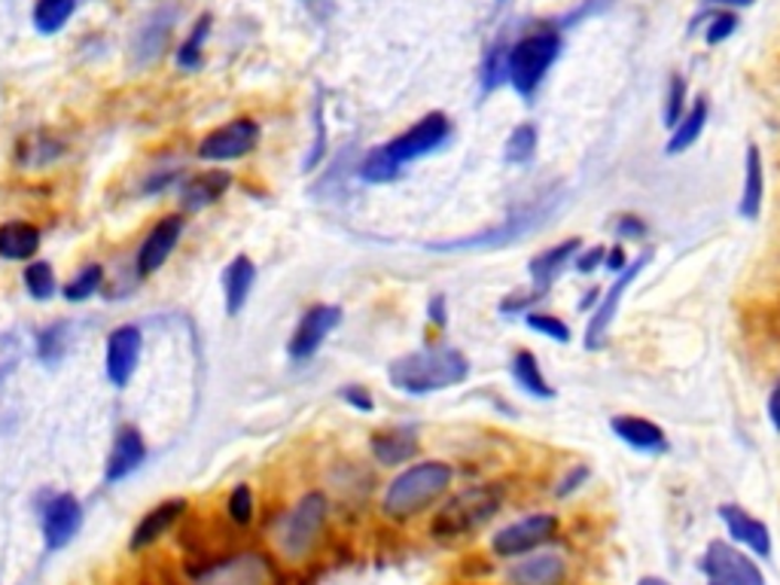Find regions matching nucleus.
Returning <instances> with one entry per match:
<instances>
[{"instance_id":"nucleus-52","label":"nucleus","mask_w":780,"mask_h":585,"mask_svg":"<svg viewBox=\"0 0 780 585\" xmlns=\"http://www.w3.org/2000/svg\"><path fill=\"white\" fill-rule=\"evenodd\" d=\"M308 3V10L315 15H327V10H329V0H305Z\"/></svg>"},{"instance_id":"nucleus-10","label":"nucleus","mask_w":780,"mask_h":585,"mask_svg":"<svg viewBox=\"0 0 780 585\" xmlns=\"http://www.w3.org/2000/svg\"><path fill=\"white\" fill-rule=\"evenodd\" d=\"M650 259H653V254L643 251V254L637 256V259H631V266L625 268L619 278H613V284L607 287L598 308H594L592 315H589V320H586V332H582V348H586V351L598 354V351H604L607 344H610V332H613V323H616L619 308L625 302V292L634 287V280L641 278L643 268L650 266Z\"/></svg>"},{"instance_id":"nucleus-27","label":"nucleus","mask_w":780,"mask_h":585,"mask_svg":"<svg viewBox=\"0 0 780 585\" xmlns=\"http://www.w3.org/2000/svg\"><path fill=\"white\" fill-rule=\"evenodd\" d=\"M707 119H710V104H707V98H695V102L689 104L686 116L677 123V128H671V138H667L665 143V153L679 156V153H686V150H693L695 143L702 140V135H705Z\"/></svg>"},{"instance_id":"nucleus-40","label":"nucleus","mask_w":780,"mask_h":585,"mask_svg":"<svg viewBox=\"0 0 780 585\" xmlns=\"http://www.w3.org/2000/svg\"><path fill=\"white\" fill-rule=\"evenodd\" d=\"M738 25H741V19H738V13H731V10H714V13H707V28H705L707 46H719V43H726V40L738 31Z\"/></svg>"},{"instance_id":"nucleus-51","label":"nucleus","mask_w":780,"mask_h":585,"mask_svg":"<svg viewBox=\"0 0 780 585\" xmlns=\"http://www.w3.org/2000/svg\"><path fill=\"white\" fill-rule=\"evenodd\" d=\"M756 0H705V7H710V10H731V13H738V10H747V7H753Z\"/></svg>"},{"instance_id":"nucleus-28","label":"nucleus","mask_w":780,"mask_h":585,"mask_svg":"<svg viewBox=\"0 0 780 585\" xmlns=\"http://www.w3.org/2000/svg\"><path fill=\"white\" fill-rule=\"evenodd\" d=\"M40 251V230L25 220H10L0 226V259L25 263L34 259Z\"/></svg>"},{"instance_id":"nucleus-48","label":"nucleus","mask_w":780,"mask_h":585,"mask_svg":"<svg viewBox=\"0 0 780 585\" xmlns=\"http://www.w3.org/2000/svg\"><path fill=\"white\" fill-rule=\"evenodd\" d=\"M428 318H430V323L436 327V330H445L449 327V299L445 296H433L430 299V306H428Z\"/></svg>"},{"instance_id":"nucleus-35","label":"nucleus","mask_w":780,"mask_h":585,"mask_svg":"<svg viewBox=\"0 0 780 585\" xmlns=\"http://www.w3.org/2000/svg\"><path fill=\"white\" fill-rule=\"evenodd\" d=\"M104 287V268L98 263H88L76 272L74 278L62 287V296L67 302H86Z\"/></svg>"},{"instance_id":"nucleus-9","label":"nucleus","mask_w":780,"mask_h":585,"mask_svg":"<svg viewBox=\"0 0 780 585\" xmlns=\"http://www.w3.org/2000/svg\"><path fill=\"white\" fill-rule=\"evenodd\" d=\"M561 531V519L555 512H528L521 519L506 522L488 536V552L497 561H513L530 555L537 549L552 546Z\"/></svg>"},{"instance_id":"nucleus-32","label":"nucleus","mask_w":780,"mask_h":585,"mask_svg":"<svg viewBox=\"0 0 780 585\" xmlns=\"http://www.w3.org/2000/svg\"><path fill=\"white\" fill-rule=\"evenodd\" d=\"M74 10L76 0H38L31 19H34V28H38L40 34H55V31H62L71 22Z\"/></svg>"},{"instance_id":"nucleus-3","label":"nucleus","mask_w":780,"mask_h":585,"mask_svg":"<svg viewBox=\"0 0 780 585\" xmlns=\"http://www.w3.org/2000/svg\"><path fill=\"white\" fill-rule=\"evenodd\" d=\"M504 507L506 488L500 482L466 485L461 491H452L440 507L433 509L428 531L436 543H445V546L464 543V540L482 534L500 515Z\"/></svg>"},{"instance_id":"nucleus-14","label":"nucleus","mask_w":780,"mask_h":585,"mask_svg":"<svg viewBox=\"0 0 780 585\" xmlns=\"http://www.w3.org/2000/svg\"><path fill=\"white\" fill-rule=\"evenodd\" d=\"M83 503L74 494H52L43 507H40V534L50 552H62L74 543V536L83 528Z\"/></svg>"},{"instance_id":"nucleus-49","label":"nucleus","mask_w":780,"mask_h":585,"mask_svg":"<svg viewBox=\"0 0 780 585\" xmlns=\"http://www.w3.org/2000/svg\"><path fill=\"white\" fill-rule=\"evenodd\" d=\"M768 421H771L774 433H780V379L771 387V394H768Z\"/></svg>"},{"instance_id":"nucleus-24","label":"nucleus","mask_w":780,"mask_h":585,"mask_svg":"<svg viewBox=\"0 0 780 585\" xmlns=\"http://www.w3.org/2000/svg\"><path fill=\"white\" fill-rule=\"evenodd\" d=\"M762 204H766V159H762V150H759L756 143H747L738 214H741V220H747V223H756V220L762 216Z\"/></svg>"},{"instance_id":"nucleus-26","label":"nucleus","mask_w":780,"mask_h":585,"mask_svg":"<svg viewBox=\"0 0 780 585\" xmlns=\"http://www.w3.org/2000/svg\"><path fill=\"white\" fill-rule=\"evenodd\" d=\"M509 375H513V382L518 384V391H525L528 396H534V400H555L558 396V391H555V384L546 379V372H542V363L540 357L534 354V351H528V348H518L516 354H513V360H509Z\"/></svg>"},{"instance_id":"nucleus-17","label":"nucleus","mask_w":780,"mask_h":585,"mask_svg":"<svg viewBox=\"0 0 780 585\" xmlns=\"http://www.w3.org/2000/svg\"><path fill=\"white\" fill-rule=\"evenodd\" d=\"M140 344H144L140 342V330L131 327V323H123V327H116L107 336V344H104V372H107V382L114 384V387H126L135 379Z\"/></svg>"},{"instance_id":"nucleus-47","label":"nucleus","mask_w":780,"mask_h":585,"mask_svg":"<svg viewBox=\"0 0 780 585\" xmlns=\"http://www.w3.org/2000/svg\"><path fill=\"white\" fill-rule=\"evenodd\" d=\"M341 400H345L348 406L357 408V412H372V408H376V400H372V394H369L366 387H360V384L341 387Z\"/></svg>"},{"instance_id":"nucleus-33","label":"nucleus","mask_w":780,"mask_h":585,"mask_svg":"<svg viewBox=\"0 0 780 585\" xmlns=\"http://www.w3.org/2000/svg\"><path fill=\"white\" fill-rule=\"evenodd\" d=\"M521 320H525V327H528L530 332H537V336L549 339V342H555V344L573 342V330H570V323H567L561 315H552V311L534 308V311H528V315H525Z\"/></svg>"},{"instance_id":"nucleus-16","label":"nucleus","mask_w":780,"mask_h":585,"mask_svg":"<svg viewBox=\"0 0 780 585\" xmlns=\"http://www.w3.org/2000/svg\"><path fill=\"white\" fill-rule=\"evenodd\" d=\"M341 323V308L339 306H327V302H317L305 311L299 323H296V332L289 339L287 351L293 360H308L320 351V344L327 342V336Z\"/></svg>"},{"instance_id":"nucleus-39","label":"nucleus","mask_w":780,"mask_h":585,"mask_svg":"<svg viewBox=\"0 0 780 585\" xmlns=\"http://www.w3.org/2000/svg\"><path fill=\"white\" fill-rule=\"evenodd\" d=\"M689 110V83L683 74H674L671 83H667V95H665V110H662V119H665L667 128H677V123L686 116Z\"/></svg>"},{"instance_id":"nucleus-6","label":"nucleus","mask_w":780,"mask_h":585,"mask_svg":"<svg viewBox=\"0 0 780 585\" xmlns=\"http://www.w3.org/2000/svg\"><path fill=\"white\" fill-rule=\"evenodd\" d=\"M284 567L272 549L239 546L202 561L187 576V585H281Z\"/></svg>"},{"instance_id":"nucleus-29","label":"nucleus","mask_w":780,"mask_h":585,"mask_svg":"<svg viewBox=\"0 0 780 585\" xmlns=\"http://www.w3.org/2000/svg\"><path fill=\"white\" fill-rule=\"evenodd\" d=\"M256 280V266L251 256H235L223 272V292H226V315H239L241 308L247 306V296L253 290Z\"/></svg>"},{"instance_id":"nucleus-19","label":"nucleus","mask_w":780,"mask_h":585,"mask_svg":"<svg viewBox=\"0 0 780 585\" xmlns=\"http://www.w3.org/2000/svg\"><path fill=\"white\" fill-rule=\"evenodd\" d=\"M183 230H187L183 214H168L147 232V238L138 247L140 275H152V272H159L168 263V256L175 254V247L183 238Z\"/></svg>"},{"instance_id":"nucleus-11","label":"nucleus","mask_w":780,"mask_h":585,"mask_svg":"<svg viewBox=\"0 0 780 585\" xmlns=\"http://www.w3.org/2000/svg\"><path fill=\"white\" fill-rule=\"evenodd\" d=\"M698 571L705 573L707 583L717 585H768L766 571L759 567L756 555L735 546L731 540H710L698 561Z\"/></svg>"},{"instance_id":"nucleus-43","label":"nucleus","mask_w":780,"mask_h":585,"mask_svg":"<svg viewBox=\"0 0 780 585\" xmlns=\"http://www.w3.org/2000/svg\"><path fill=\"white\" fill-rule=\"evenodd\" d=\"M613 235L622 244H641L650 238V223L637 214H619L613 220Z\"/></svg>"},{"instance_id":"nucleus-7","label":"nucleus","mask_w":780,"mask_h":585,"mask_svg":"<svg viewBox=\"0 0 780 585\" xmlns=\"http://www.w3.org/2000/svg\"><path fill=\"white\" fill-rule=\"evenodd\" d=\"M561 50H565V40H561L558 28H540V31H530L525 38H518L509 46V62H506L509 86L525 102H530L549 77Z\"/></svg>"},{"instance_id":"nucleus-1","label":"nucleus","mask_w":780,"mask_h":585,"mask_svg":"<svg viewBox=\"0 0 780 585\" xmlns=\"http://www.w3.org/2000/svg\"><path fill=\"white\" fill-rule=\"evenodd\" d=\"M336 503L324 488H312L296 497L289 507L275 512L268 524V549L281 567H303L327 543Z\"/></svg>"},{"instance_id":"nucleus-4","label":"nucleus","mask_w":780,"mask_h":585,"mask_svg":"<svg viewBox=\"0 0 780 585\" xmlns=\"http://www.w3.org/2000/svg\"><path fill=\"white\" fill-rule=\"evenodd\" d=\"M452 140V119L445 114H428L418 119L415 126H409L403 135L390 138L384 147H378L366 156L360 166V178L366 183H390L400 178L409 162H418L424 156L436 153Z\"/></svg>"},{"instance_id":"nucleus-31","label":"nucleus","mask_w":780,"mask_h":585,"mask_svg":"<svg viewBox=\"0 0 780 585\" xmlns=\"http://www.w3.org/2000/svg\"><path fill=\"white\" fill-rule=\"evenodd\" d=\"M223 515L232 528H251L256 522V494L247 482H239L235 488H229L226 500H223Z\"/></svg>"},{"instance_id":"nucleus-15","label":"nucleus","mask_w":780,"mask_h":585,"mask_svg":"<svg viewBox=\"0 0 780 585\" xmlns=\"http://www.w3.org/2000/svg\"><path fill=\"white\" fill-rule=\"evenodd\" d=\"M717 512L719 522L726 528V536H729L735 546L747 549L756 559H771V552H774V536H771V528H768L762 519H756L753 512L744 509L741 503H719Z\"/></svg>"},{"instance_id":"nucleus-23","label":"nucleus","mask_w":780,"mask_h":585,"mask_svg":"<svg viewBox=\"0 0 780 585\" xmlns=\"http://www.w3.org/2000/svg\"><path fill=\"white\" fill-rule=\"evenodd\" d=\"M582 251V238H565V242L546 247L540 254L530 256L528 275L534 290L549 292L555 287V280L565 275L567 268H573V259Z\"/></svg>"},{"instance_id":"nucleus-25","label":"nucleus","mask_w":780,"mask_h":585,"mask_svg":"<svg viewBox=\"0 0 780 585\" xmlns=\"http://www.w3.org/2000/svg\"><path fill=\"white\" fill-rule=\"evenodd\" d=\"M232 187V174L229 171H202L196 178H189L183 187H180V208L183 214H196V211H204L217 204L226 190Z\"/></svg>"},{"instance_id":"nucleus-36","label":"nucleus","mask_w":780,"mask_h":585,"mask_svg":"<svg viewBox=\"0 0 780 585\" xmlns=\"http://www.w3.org/2000/svg\"><path fill=\"white\" fill-rule=\"evenodd\" d=\"M62 153L64 143L46 138V135H34L31 140H22V147H19V166L43 168L50 166V162H55Z\"/></svg>"},{"instance_id":"nucleus-20","label":"nucleus","mask_w":780,"mask_h":585,"mask_svg":"<svg viewBox=\"0 0 780 585\" xmlns=\"http://www.w3.org/2000/svg\"><path fill=\"white\" fill-rule=\"evenodd\" d=\"M369 451L378 467L403 470L421 451V439L412 427H384L369 436Z\"/></svg>"},{"instance_id":"nucleus-37","label":"nucleus","mask_w":780,"mask_h":585,"mask_svg":"<svg viewBox=\"0 0 780 585\" xmlns=\"http://www.w3.org/2000/svg\"><path fill=\"white\" fill-rule=\"evenodd\" d=\"M208 34H211V15H202V19L196 22V28H192V34L183 40V46L177 50V64H180L183 71H199V67H202V46L204 40H208Z\"/></svg>"},{"instance_id":"nucleus-2","label":"nucleus","mask_w":780,"mask_h":585,"mask_svg":"<svg viewBox=\"0 0 780 585\" xmlns=\"http://www.w3.org/2000/svg\"><path fill=\"white\" fill-rule=\"evenodd\" d=\"M454 467L449 460H415L397 472L378 497V515L390 524H412L440 507L454 488Z\"/></svg>"},{"instance_id":"nucleus-13","label":"nucleus","mask_w":780,"mask_h":585,"mask_svg":"<svg viewBox=\"0 0 780 585\" xmlns=\"http://www.w3.org/2000/svg\"><path fill=\"white\" fill-rule=\"evenodd\" d=\"M256 143H260V123L241 116V119H232L226 126L208 131L199 140V159H204V162H235V159L251 156L256 150Z\"/></svg>"},{"instance_id":"nucleus-30","label":"nucleus","mask_w":780,"mask_h":585,"mask_svg":"<svg viewBox=\"0 0 780 585\" xmlns=\"http://www.w3.org/2000/svg\"><path fill=\"white\" fill-rule=\"evenodd\" d=\"M540 147V131L534 123H521L509 131V138L504 143V162L506 166H528L537 156Z\"/></svg>"},{"instance_id":"nucleus-12","label":"nucleus","mask_w":780,"mask_h":585,"mask_svg":"<svg viewBox=\"0 0 780 585\" xmlns=\"http://www.w3.org/2000/svg\"><path fill=\"white\" fill-rule=\"evenodd\" d=\"M567 576H570V561L565 552L552 546L504 561V571H500L504 585H565Z\"/></svg>"},{"instance_id":"nucleus-42","label":"nucleus","mask_w":780,"mask_h":585,"mask_svg":"<svg viewBox=\"0 0 780 585\" xmlns=\"http://www.w3.org/2000/svg\"><path fill=\"white\" fill-rule=\"evenodd\" d=\"M589 479H592L589 464H573V467H567V470L561 472V479L555 482V500H570V497H577L579 491L589 485Z\"/></svg>"},{"instance_id":"nucleus-22","label":"nucleus","mask_w":780,"mask_h":585,"mask_svg":"<svg viewBox=\"0 0 780 585\" xmlns=\"http://www.w3.org/2000/svg\"><path fill=\"white\" fill-rule=\"evenodd\" d=\"M147 460V439L135 424L119 427L114 436V446L107 451V464H104V482H123L131 472L138 470L140 464Z\"/></svg>"},{"instance_id":"nucleus-53","label":"nucleus","mask_w":780,"mask_h":585,"mask_svg":"<svg viewBox=\"0 0 780 585\" xmlns=\"http://www.w3.org/2000/svg\"><path fill=\"white\" fill-rule=\"evenodd\" d=\"M637 585H671L667 579H662V576H641L637 579Z\"/></svg>"},{"instance_id":"nucleus-38","label":"nucleus","mask_w":780,"mask_h":585,"mask_svg":"<svg viewBox=\"0 0 780 585\" xmlns=\"http://www.w3.org/2000/svg\"><path fill=\"white\" fill-rule=\"evenodd\" d=\"M25 287L28 292L34 296V299H40V302H46V299H52L55 296V290H59V280H55V268L50 266V263H43V259H34V263H28L25 268Z\"/></svg>"},{"instance_id":"nucleus-44","label":"nucleus","mask_w":780,"mask_h":585,"mask_svg":"<svg viewBox=\"0 0 780 585\" xmlns=\"http://www.w3.org/2000/svg\"><path fill=\"white\" fill-rule=\"evenodd\" d=\"M64 336H67V327L64 323H52L46 330L38 336V357L43 363H55L62 360L64 354Z\"/></svg>"},{"instance_id":"nucleus-54","label":"nucleus","mask_w":780,"mask_h":585,"mask_svg":"<svg viewBox=\"0 0 780 585\" xmlns=\"http://www.w3.org/2000/svg\"><path fill=\"white\" fill-rule=\"evenodd\" d=\"M707 585H717V583H707Z\"/></svg>"},{"instance_id":"nucleus-45","label":"nucleus","mask_w":780,"mask_h":585,"mask_svg":"<svg viewBox=\"0 0 780 585\" xmlns=\"http://www.w3.org/2000/svg\"><path fill=\"white\" fill-rule=\"evenodd\" d=\"M604 259H607V244L582 247V251L577 254V259H573V272H577V275H594V272H601V268H604Z\"/></svg>"},{"instance_id":"nucleus-5","label":"nucleus","mask_w":780,"mask_h":585,"mask_svg":"<svg viewBox=\"0 0 780 585\" xmlns=\"http://www.w3.org/2000/svg\"><path fill=\"white\" fill-rule=\"evenodd\" d=\"M390 384L409 396L449 391L470 379V360L452 344H428L421 351L397 357L388 370Z\"/></svg>"},{"instance_id":"nucleus-46","label":"nucleus","mask_w":780,"mask_h":585,"mask_svg":"<svg viewBox=\"0 0 780 585\" xmlns=\"http://www.w3.org/2000/svg\"><path fill=\"white\" fill-rule=\"evenodd\" d=\"M631 266V256H629V251H625V244L622 242H616V244H610L607 247V259H604V272L610 275V278H619L625 268Z\"/></svg>"},{"instance_id":"nucleus-21","label":"nucleus","mask_w":780,"mask_h":585,"mask_svg":"<svg viewBox=\"0 0 780 585\" xmlns=\"http://www.w3.org/2000/svg\"><path fill=\"white\" fill-rule=\"evenodd\" d=\"M187 500L175 497V500H165L159 507L147 509L144 519L138 522V528L131 531L128 549H131V552H147V549H152L156 543H162L165 536L175 531L177 522L187 515Z\"/></svg>"},{"instance_id":"nucleus-34","label":"nucleus","mask_w":780,"mask_h":585,"mask_svg":"<svg viewBox=\"0 0 780 585\" xmlns=\"http://www.w3.org/2000/svg\"><path fill=\"white\" fill-rule=\"evenodd\" d=\"M506 62H509V46H506L504 40H500V43H494L492 50L485 52L482 74H478V79H482V95H492V92L500 89L504 83H509Z\"/></svg>"},{"instance_id":"nucleus-50","label":"nucleus","mask_w":780,"mask_h":585,"mask_svg":"<svg viewBox=\"0 0 780 585\" xmlns=\"http://www.w3.org/2000/svg\"><path fill=\"white\" fill-rule=\"evenodd\" d=\"M601 296H604V290H601V287H592V290H586L582 296H579L577 311H582V315H592L594 308H598V302H601Z\"/></svg>"},{"instance_id":"nucleus-41","label":"nucleus","mask_w":780,"mask_h":585,"mask_svg":"<svg viewBox=\"0 0 780 585\" xmlns=\"http://www.w3.org/2000/svg\"><path fill=\"white\" fill-rule=\"evenodd\" d=\"M549 292H542V290H516V292H509L506 299H500V315L504 318H525L528 311H534V308L540 306L542 299H546Z\"/></svg>"},{"instance_id":"nucleus-8","label":"nucleus","mask_w":780,"mask_h":585,"mask_svg":"<svg viewBox=\"0 0 780 585\" xmlns=\"http://www.w3.org/2000/svg\"><path fill=\"white\" fill-rule=\"evenodd\" d=\"M555 204H558V195H546V199H537L534 204H525L518 208L513 214L500 220L497 226L492 230H482L476 235H466V238H457V242H442V244H430L433 251H442V254H464V251H497V247H509V244L521 242L528 238L530 232L540 230L542 223L552 216Z\"/></svg>"},{"instance_id":"nucleus-18","label":"nucleus","mask_w":780,"mask_h":585,"mask_svg":"<svg viewBox=\"0 0 780 585\" xmlns=\"http://www.w3.org/2000/svg\"><path fill=\"white\" fill-rule=\"evenodd\" d=\"M610 430L616 436L619 443L637 455H667L671 451V439H667L665 427H658L655 421L643 418V415H613L610 418Z\"/></svg>"}]
</instances>
